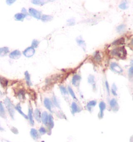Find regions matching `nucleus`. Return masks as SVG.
<instances>
[{"label": "nucleus", "mask_w": 133, "mask_h": 142, "mask_svg": "<svg viewBox=\"0 0 133 142\" xmlns=\"http://www.w3.org/2000/svg\"><path fill=\"white\" fill-rule=\"evenodd\" d=\"M29 13L31 16L37 19H40L41 18V12L34 9L30 8L29 9Z\"/></svg>", "instance_id": "3"}, {"label": "nucleus", "mask_w": 133, "mask_h": 142, "mask_svg": "<svg viewBox=\"0 0 133 142\" xmlns=\"http://www.w3.org/2000/svg\"><path fill=\"white\" fill-rule=\"evenodd\" d=\"M39 132L41 135H43L47 133V130L43 126H41L39 130Z\"/></svg>", "instance_id": "29"}, {"label": "nucleus", "mask_w": 133, "mask_h": 142, "mask_svg": "<svg viewBox=\"0 0 133 142\" xmlns=\"http://www.w3.org/2000/svg\"><path fill=\"white\" fill-rule=\"evenodd\" d=\"M15 130H14V128H13L12 129H11V131H12V132L13 133H14V134H18V130L16 128H14Z\"/></svg>", "instance_id": "44"}, {"label": "nucleus", "mask_w": 133, "mask_h": 142, "mask_svg": "<svg viewBox=\"0 0 133 142\" xmlns=\"http://www.w3.org/2000/svg\"><path fill=\"white\" fill-rule=\"evenodd\" d=\"M54 1H55V0H47L48 2H53Z\"/></svg>", "instance_id": "46"}, {"label": "nucleus", "mask_w": 133, "mask_h": 142, "mask_svg": "<svg viewBox=\"0 0 133 142\" xmlns=\"http://www.w3.org/2000/svg\"><path fill=\"white\" fill-rule=\"evenodd\" d=\"M44 105L47 109L50 111H51V109L53 107V103L50 99L49 98H45L44 100Z\"/></svg>", "instance_id": "10"}, {"label": "nucleus", "mask_w": 133, "mask_h": 142, "mask_svg": "<svg viewBox=\"0 0 133 142\" xmlns=\"http://www.w3.org/2000/svg\"><path fill=\"white\" fill-rule=\"evenodd\" d=\"M1 91H0V95H1Z\"/></svg>", "instance_id": "49"}, {"label": "nucleus", "mask_w": 133, "mask_h": 142, "mask_svg": "<svg viewBox=\"0 0 133 142\" xmlns=\"http://www.w3.org/2000/svg\"><path fill=\"white\" fill-rule=\"evenodd\" d=\"M16 0H6V2L7 5H11L13 4V3L16 2Z\"/></svg>", "instance_id": "40"}, {"label": "nucleus", "mask_w": 133, "mask_h": 142, "mask_svg": "<svg viewBox=\"0 0 133 142\" xmlns=\"http://www.w3.org/2000/svg\"><path fill=\"white\" fill-rule=\"evenodd\" d=\"M131 65H133V60H132V61H131Z\"/></svg>", "instance_id": "48"}, {"label": "nucleus", "mask_w": 133, "mask_h": 142, "mask_svg": "<svg viewBox=\"0 0 133 142\" xmlns=\"http://www.w3.org/2000/svg\"><path fill=\"white\" fill-rule=\"evenodd\" d=\"M30 135L34 140H38L40 138V134L38 130L34 128H32L30 130Z\"/></svg>", "instance_id": "7"}, {"label": "nucleus", "mask_w": 133, "mask_h": 142, "mask_svg": "<svg viewBox=\"0 0 133 142\" xmlns=\"http://www.w3.org/2000/svg\"><path fill=\"white\" fill-rule=\"evenodd\" d=\"M21 54L19 50H15L12 52H11L9 56L11 59H17L21 57Z\"/></svg>", "instance_id": "9"}, {"label": "nucleus", "mask_w": 133, "mask_h": 142, "mask_svg": "<svg viewBox=\"0 0 133 142\" xmlns=\"http://www.w3.org/2000/svg\"><path fill=\"white\" fill-rule=\"evenodd\" d=\"M53 19V17L50 15H43L41 16V19L42 21L44 22H47V21H49L52 20Z\"/></svg>", "instance_id": "25"}, {"label": "nucleus", "mask_w": 133, "mask_h": 142, "mask_svg": "<svg viewBox=\"0 0 133 142\" xmlns=\"http://www.w3.org/2000/svg\"><path fill=\"white\" fill-rule=\"evenodd\" d=\"M110 68L113 72H115L117 73H121L123 71L121 67L116 62L111 63V64L110 65Z\"/></svg>", "instance_id": "5"}, {"label": "nucleus", "mask_w": 133, "mask_h": 142, "mask_svg": "<svg viewBox=\"0 0 133 142\" xmlns=\"http://www.w3.org/2000/svg\"><path fill=\"white\" fill-rule=\"evenodd\" d=\"M60 90L61 92V93L63 95H68V91L66 90V89L64 86H60Z\"/></svg>", "instance_id": "33"}, {"label": "nucleus", "mask_w": 133, "mask_h": 142, "mask_svg": "<svg viewBox=\"0 0 133 142\" xmlns=\"http://www.w3.org/2000/svg\"><path fill=\"white\" fill-rule=\"evenodd\" d=\"M68 22L69 23V25L72 26L73 25H75V21L73 19H69V20H68Z\"/></svg>", "instance_id": "41"}, {"label": "nucleus", "mask_w": 133, "mask_h": 142, "mask_svg": "<svg viewBox=\"0 0 133 142\" xmlns=\"http://www.w3.org/2000/svg\"><path fill=\"white\" fill-rule=\"evenodd\" d=\"M116 91H117V88L116 87V85H115V84H113L112 85V87L111 88V92L113 95L117 96Z\"/></svg>", "instance_id": "34"}, {"label": "nucleus", "mask_w": 133, "mask_h": 142, "mask_svg": "<svg viewBox=\"0 0 133 142\" xmlns=\"http://www.w3.org/2000/svg\"><path fill=\"white\" fill-rule=\"evenodd\" d=\"M9 50L8 47H3L0 48V56L4 57L5 56L9 53Z\"/></svg>", "instance_id": "16"}, {"label": "nucleus", "mask_w": 133, "mask_h": 142, "mask_svg": "<svg viewBox=\"0 0 133 142\" xmlns=\"http://www.w3.org/2000/svg\"><path fill=\"white\" fill-rule=\"evenodd\" d=\"M106 87L107 92H108V94H109V86L108 82L107 81H106Z\"/></svg>", "instance_id": "43"}, {"label": "nucleus", "mask_w": 133, "mask_h": 142, "mask_svg": "<svg viewBox=\"0 0 133 142\" xmlns=\"http://www.w3.org/2000/svg\"><path fill=\"white\" fill-rule=\"evenodd\" d=\"M4 103L6 109L8 112L10 117L12 119H14L15 114V107H14L13 104L11 102V100L9 98H6L4 100Z\"/></svg>", "instance_id": "2"}, {"label": "nucleus", "mask_w": 133, "mask_h": 142, "mask_svg": "<svg viewBox=\"0 0 133 142\" xmlns=\"http://www.w3.org/2000/svg\"><path fill=\"white\" fill-rule=\"evenodd\" d=\"M77 42L80 45H85L84 41L82 40H81V39H77Z\"/></svg>", "instance_id": "39"}, {"label": "nucleus", "mask_w": 133, "mask_h": 142, "mask_svg": "<svg viewBox=\"0 0 133 142\" xmlns=\"http://www.w3.org/2000/svg\"><path fill=\"white\" fill-rule=\"evenodd\" d=\"M94 59L97 62H99L101 61V56L99 53V52H96L94 54Z\"/></svg>", "instance_id": "30"}, {"label": "nucleus", "mask_w": 133, "mask_h": 142, "mask_svg": "<svg viewBox=\"0 0 133 142\" xmlns=\"http://www.w3.org/2000/svg\"><path fill=\"white\" fill-rule=\"evenodd\" d=\"M125 28H126V26H125V25L124 24L118 26V27L116 28V31L117 32H119L120 33H123L125 31Z\"/></svg>", "instance_id": "27"}, {"label": "nucleus", "mask_w": 133, "mask_h": 142, "mask_svg": "<svg viewBox=\"0 0 133 142\" xmlns=\"http://www.w3.org/2000/svg\"><path fill=\"white\" fill-rule=\"evenodd\" d=\"M111 54L121 59H124L126 56L127 52L124 47H117L111 51Z\"/></svg>", "instance_id": "1"}, {"label": "nucleus", "mask_w": 133, "mask_h": 142, "mask_svg": "<svg viewBox=\"0 0 133 142\" xmlns=\"http://www.w3.org/2000/svg\"><path fill=\"white\" fill-rule=\"evenodd\" d=\"M35 53V50L34 48L31 47H28L23 52V54L25 57L27 58H30L32 57Z\"/></svg>", "instance_id": "4"}, {"label": "nucleus", "mask_w": 133, "mask_h": 142, "mask_svg": "<svg viewBox=\"0 0 133 142\" xmlns=\"http://www.w3.org/2000/svg\"><path fill=\"white\" fill-rule=\"evenodd\" d=\"M131 44H132V46H133V39H132V40L131 41Z\"/></svg>", "instance_id": "47"}, {"label": "nucleus", "mask_w": 133, "mask_h": 142, "mask_svg": "<svg viewBox=\"0 0 133 142\" xmlns=\"http://www.w3.org/2000/svg\"><path fill=\"white\" fill-rule=\"evenodd\" d=\"M34 117L39 123L41 122V113L40 110L38 108H36L34 111Z\"/></svg>", "instance_id": "14"}, {"label": "nucleus", "mask_w": 133, "mask_h": 142, "mask_svg": "<svg viewBox=\"0 0 133 142\" xmlns=\"http://www.w3.org/2000/svg\"><path fill=\"white\" fill-rule=\"evenodd\" d=\"M21 13L25 14V15H26V16H28V14L27 13V11L26 10V9H25V8H23V9H22L21 10Z\"/></svg>", "instance_id": "42"}, {"label": "nucleus", "mask_w": 133, "mask_h": 142, "mask_svg": "<svg viewBox=\"0 0 133 142\" xmlns=\"http://www.w3.org/2000/svg\"><path fill=\"white\" fill-rule=\"evenodd\" d=\"M46 126H47V128L50 129H52L54 126L53 118L52 117V115H49V120H48V122H47V124Z\"/></svg>", "instance_id": "19"}, {"label": "nucleus", "mask_w": 133, "mask_h": 142, "mask_svg": "<svg viewBox=\"0 0 133 142\" xmlns=\"http://www.w3.org/2000/svg\"><path fill=\"white\" fill-rule=\"evenodd\" d=\"M0 84L3 87H5L7 85V84H8V81L5 78L0 77Z\"/></svg>", "instance_id": "28"}, {"label": "nucleus", "mask_w": 133, "mask_h": 142, "mask_svg": "<svg viewBox=\"0 0 133 142\" xmlns=\"http://www.w3.org/2000/svg\"><path fill=\"white\" fill-rule=\"evenodd\" d=\"M88 82L90 83H93L94 82V77L93 76H90L89 77H88Z\"/></svg>", "instance_id": "38"}, {"label": "nucleus", "mask_w": 133, "mask_h": 142, "mask_svg": "<svg viewBox=\"0 0 133 142\" xmlns=\"http://www.w3.org/2000/svg\"><path fill=\"white\" fill-rule=\"evenodd\" d=\"M15 110H16L18 113H19L22 116L24 117L25 119H28V117H27V115H25L24 113H23V111H22V109H21V106H20V103H18V104H17V105L15 107Z\"/></svg>", "instance_id": "17"}, {"label": "nucleus", "mask_w": 133, "mask_h": 142, "mask_svg": "<svg viewBox=\"0 0 133 142\" xmlns=\"http://www.w3.org/2000/svg\"><path fill=\"white\" fill-rule=\"evenodd\" d=\"M99 107L100 108V113L98 115L99 118H102L103 116V111L106 108V105L103 102H100L99 104Z\"/></svg>", "instance_id": "11"}, {"label": "nucleus", "mask_w": 133, "mask_h": 142, "mask_svg": "<svg viewBox=\"0 0 133 142\" xmlns=\"http://www.w3.org/2000/svg\"><path fill=\"white\" fill-rule=\"evenodd\" d=\"M110 106L113 111H117L119 110V106L117 104V100L115 98H113L110 101Z\"/></svg>", "instance_id": "8"}, {"label": "nucleus", "mask_w": 133, "mask_h": 142, "mask_svg": "<svg viewBox=\"0 0 133 142\" xmlns=\"http://www.w3.org/2000/svg\"><path fill=\"white\" fill-rule=\"evenodd\" d=\"M125 43V40L123 38H120L119 39H117L114 41L113 42V45H123Z\"/></svg>", "instance_id": "26"}, {"label": "nucleus", "mask_w": 133, "mask_h": 142, "mask_svg": "<svg viewBox=\"0 0 133 142\" xmlns=\"http://www.w3.org/2000/svg\"><path fill=\"white\" fill-rule=\"evenodd\" d=\"M71 110L72 113L75 114L76 113H79V112L81 111V110L76 103L73 102L71 104Z\"/></svg>", "instance_id": "15"}, {"label": "nucleus", "mask_w": 133, "mask_h": 142, "mask_svg": "<svg viewBox=\"0 0 133 142\" xmlns=\"http://www.w3.org/2000/svg\"><path fill=\"white\" fill-rule=\"evenodd\" d=\"M39 41H38V40H33L32 41V47L33 48H36L38 47L39 44Z\"/></svg>", "instance_id": "36"}, {"label": "nucleus", "mask_w": 133, "mask_h": 142, "mask_svg": "<svg viewBox=\"0 0 133 142\" xmlns=\"http://www.w3.org/2000/svg\"><path fill=\"white\" fill-rule=\"evenodd\" d=\"M25 81H26L27 84L29 86V87H31V86L32 85V83L31 81L30 74L29 73V72L27 71L25 72Z\"/></svg>", "instance_id": "18"}, {"label": "nucleus", "mask_w": 133, "mask_h": 142, "mask_svg": "<svg viewBox=\"0 0 133 142\" xmlns=\"http://www.w3.org/2000/svg\"><path fill=\"white\" fill-rule=\"evenodd\" d=\"M25 92L23 90H21L19 92H18V94H17L18 97L20 99H25Z\"/></svg>", "instance_id": "32"}, {"label": "nucleus", "mask_w": 133, "mask_h": 142, "mask_svg": "<svg viewBox=\"0 0 133 142\" xmlns=\"http://www.w3.org/2000/svg\"><path fill=\"white\" fill-rule=\"evenodd\" d=\"M119 7L120 9L123 10H125L128 9V3L127 0H124V1L122 2L119 6Z\"/></svg>", "instance_id": "23"}, {"label": "nucleus", "mask_w": 133, "mask_h": 142, "mask_svg": "<svg viewBox=\"0 0 133 142\" xmlns=\"http://www.w3.org/2000/svg\"><path fill=\"white\" fill-rule=\"evenodd\" d=\"M53 104L55 105V106L57 107L58 108H60V107H59V104L58 102L57 101V98L55 96H54L53 97Z\"/></svg>", "instance_id": "37"}, {"label": "nucleus", "mask_w": 133, "mask_h": 142, "mask_svg": "<svg viewBox=\"0 0 133 142\" xmlns=\"http://www.w3.org/2000/svg\"><path fill=\"white\" fill-rule=\"evenodd\" d=\"M27 16L23 13H17L15 15V18L17 21H23Z\"/></svg>", "instance_id": "22"}, {"label": "nucleus", "mask_w": 133, "mask_h": 142, "mask_svg": "<svg viewBox=\"0 0 133 142\" xmlns=\"http://www.w3.org/2000/svg\"><path fill=\"white\" fill-rule=\"evenodd\" d=\"M47 0H32L33 4L36 5H43L47 2Z\"/></svg>", "instance_id": "21"}, {"label": "nucleus", "mask_w": 133, "mask_h": 142, "mask_svg": "<svg viewBox=\"0 0 133 142\" xmlns=\"http://www.w3.org/2000/svg\"><path fill=\"white\" fill-rule=\"evenodd\" d=\"M81 80V77H80V76L78 75V74H75V75L72 78V82L73 85L74 86H75V87L79 86Z\"/></svg>", "instance_id": "13"}, {"label": "nucleus", "mask_w": 133, "mask_h": 142, "mask_svg": "<svg viewBox=\"0 0 133 142\" xmlns=\"http://www.w3.org/2000/svg\"><path fill=\"white\" fill-rule=\"evenodd\" d=\"M27 117H28V119L29 121V123H30V124L31 126L34 125V119H33V110H32V108L30 106L29 107L28 114L27 115Z\"/></svg>", "instance_id": "6"}, {"label": "nucleus", "mask_w": 133, "mask_h": 142, "mask_svg": "<svg viewBox=\"0 0 133 142\" xmlns=\"http://www.w3.org/2000/svg\"><path fill=\"white\" fill-rule=\"evenodd\" d=\"M129 78L132 81H133V67H131L129 69Z\"/></svg>", "instance_id": "35"}, {"label": "nucleus", "mask_w": 133, "mask_h": 142, "mask_svg": "<svg viewBox=\"0 0 133 142\" xmlns=\"http://www.w3.org/2000/svg\"><path fill=\"white\" fill-rule=\"evenodd\" d=\"M0 131H4V129L1 126V124H0Z\"/></svg>", "instance_id": "45"}, {"label": "nucleus", "mask_w": 133, "mask_h": 142, "mask_svg": "<svg viewBox=\"0 0 133 142\" xmlns=\"http://www.w3.org/2000/svg\"><path fill=\"white\" fill-rule=\"evenodd\" d=\"M97 104V102L96 100H91V101H90V102H88V104H87V109L88 110L91 111V108L95 107Z\"/></svg>", "instance_id": "24"}, {"label": "nucleus", "mask_w": 133, "mask_h": 142, "mask_svg": "<svg viewBox=\"0 0 133 142\" xmlns=\"http://www.w3.org/2000/svg\"><path fill=\"white\" fill-rule=\"evenodd\" d=\"M49 118V115L46 111H44L41 114V121L44 124L47 125Z\"/></svg>", "instance_id": "12"}, {"label": "nucleus", "mask_w": 133, "mask_h": 142, "mask_svg": "<svg viewBox=\"0 0 133 142\" xmlns=\"http://www.w3.org/2000/svg\"><path fill=\"white\" fill-rule=\"evenodd\" d=\"M0 117L4 119L6 118L4 107L3 103L1 102H0Z\"/></svg>", "instance_id": "20"}, {"label": "nucleus", "mask_w": 133, "mask_h": 142, "mask_svg": "<svg viewBox=\"0 0 133 142\" xmlns=\"http://www.w3.org/2000/svg\"><path fill=\"white\" fill-rule=\"evenodd\" d=\"M68 91H69V93H70V94L71 95V96L73 98V99H76V96H75V92H74V91H73V89L71 88V87H70V86H69V87H68Z\"/></svg>", "instance_id": "31"}]
</instances>
